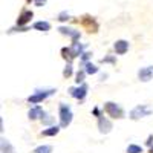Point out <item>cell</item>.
I'll list each match as a JSON object with an SVG mask.
<instances>
[{
    "mask_svg": "<svg viewBox=\"0 0 153 153\" xmlns=\"http://www.w3.org/2000/svg\"><path fill=\"white\" fill-rule=\"evenodd\" d=\"M72 123V110L68 104H60V127H68Z\"/></svg>",
    "mask_w": 153,
    "mask_h": 153,
    "instance_id": "obj_1",
    "label": "cell"
},
{
    "mask_svg": "<svg viewBox=\"0 0 153 153\" xmlns=\"http://www.w3.org/2000/svg\"><path fill=\"white\" fill-rule=\"evenodd\" d=\"M152 113H153V110L150 107L141 104V106H136V107H133L130 110V118L136 121V120H141L144 117H149V115H152Z\"/></svg>",
    "mask_w": 153,
    "mask_h": 153,
    "instance_id": "obj_2",
    "label": "cell"
},
{
    "mask_svg": "<svg viewBox=\"0 0 153 153\" xmlns=\"http://www.w3.org/2000/svg\"><path fill=\"white\" fill-rule=\"evenodd\" d=\"M104 110L110 115L112 118H123V117H124V110H123L118 104L112 103V101H109V103L104 104Z\"/></svg>",
    "mask_w": 153,
    "mask_h": 153,
    "instance_id": "obj_3",
    "label": "cell"
},
{
    "mask_svg": "<svg viewBox=\"0 0 153 153\" xmlns=\"http://www.w3.org/2000/svg\"><path fill=\"white\" fill-rule=\"evenodd\" d=\"M55 91L54 89H49V91H38V92H35L34 95H31L29 98H28V101L31 104H38V103H42L43 100H46L49 95H52Z\"/></svg>",
    "mask_w": 153,
    "mask_h": 153,
    "instance_id": "obj_4",
    "label": "cell"
},
{
    "mask_svg": "<svg viewBox=\"0 0 153 153\" xmlns=\"http://www.w3.org/2000/svg\"><path fill=\"white\" fill-rule=\"evenodd\" d=\"M87 84L86 83H83V84H78V87H71L69 89V94H71V97H74V98H76V100H84L86 98V95H87Z\"/></svg>",
    "mask_w": 153,
    "mask_h": 153,
    "instance_id": "obj_5",
    "label": "cell"
},
{
    "mask_svg": "<svg viewBox=\"0 0 153 153\" xmlns=\"http://www.w3.org/2000/svg\"><path fill=\"white\" fill-rule=\"evenodd\" d=\"M138 78L141 80V81H144V83L150 81V80L153 78V66L141 68V69L138 71Z\"/></svg>",
    "mask_w": 153,
    "mask_h": 153,
    "instance_id": "obj_6",
    "label": "cell"
},
{
    "mask_svg": "<svg viewBox=\"0 0 153 153\" xmlns=\"http://www.w3.org/2000/svg\"><path fill=\"white\" fill-rule=\"evenodd\" d=\"M58 31H60L61 34H65V35H69V37L72 38V43L78 42V40H80V35H81L80 31H75V29H71V28H66V26H60Z\"/></svg>",
    "mask_w": 153,
    "mask_h": 153,
    "instance_id": "obj_7",
    "label": "cell"
},
{
    "mask_svg": "<svg viewBox=\"0 0 153 153\" xmlns=\"http://www.w3.org/2000/svg\"><path fill=\"white\" fill-rule=\"evenodd\" d=\"M98 129L101 133H109L112 130V123L104 117H100L98 118Z\"/></svg>",
    "mask_w": 153,
    "mask_h": 153,
    "instance_id": "obj_8",
    "label": "cell"
},
{
    "mask_svg": "<svg viewBox=\"0 0 153 153\" xmlns=\"http://www.w3.org/2000/svg\"><path fill=\"white\" fill-rule=\"evenodd\" d=\"M28 117H29V120H38V118L43 120V118H45V110H43L40 106H34V107L29 109Z\"/></svg>",
    "mask_w": 153,
    "mask_h": 153,
    "instance_id": "obj_9",
    "label": "cell"
},
{
    "mask_svg": "<svg viewBox=\"0 0 153 153\" xmlns=\"http://www.w3.org/2000/svg\"><path fill=\"white\" fill-rule=\"evenodd\" d=\"M113 49H115V52H117L118 55H124L127 51H129V42H126V40H118L117 43L113 45Z\"/></svg>",
    "mask_w": 153,
    "mask_h": 153,
    "instance_id": "obj_10",
    "label": "cell"
},
{
    "mask_svg": "<svg viewBox=\"0 0 153 153\" xmlns=\"http://www.w3.org/2000/svg\"><path fill=\"white\" fill-rule=\"evenodd\" d=\"M32 17H34V12L32 11H23L22 14H20V17H19V20H17V26H25L28 22H31Z\"/></svg>",
    "mask_w": 153,
    "mask_h": 153,
    "instance_id": "obj_11",
    "label": "cell"
},
{
    "mask_svg": "<svg viewBox=\"0 0 153 153\" xmlns=\"http://www.w3.org/2000/svg\"><path fill=\"white\" fill-rule=\"evenodd\" d=\"M71 49V55H72V58H75V57H78V55H83L84 52V46L83 45H80L78 42H75V43H72V46L69 48Z\"/></svg>",
    "mask_w": 153,
    "mask_h": 153,
    "instance_id": "obj_12",
    "label": "cell"
},
{
    "mask_svg": "<svg viewBox=\"0 0 153 153\" xmlns=\"http://www.w3.org/2000/svg\"><path fill=\"white\" fill-rule=\"evenodd\" d=\"M0 149H2V153H16V149L11 146V143L8 139L2 138V143H0Z\"/></svg>",
    "mask_w": 153,
    "mask_h": 153,
    "instance_id": "obj_13",
    "label": "cell"
},
{
    "mask_svg": "<svg viewBox=\"0 0 153 153\" xmlns=\"http://www.w3.org/2000/svg\"><path fill=\"white\" fill-rule=\"evenodd\" d=\"M32 28L37 29V31H42V32H48V31L51 29V25H49L48 22H35V23L32 25Z\"/></svg>",
    "mask_w": 153,
    "mask_h": 153,
    "instance_id": "obj_14",
    "label": "cell"
},
{
    "mask_svg": "<svg viewBox=\"0 0 153 153\" xmlns=\"http://www.w3.org/2000/svg\"><path fill=\"white\" fill-rule=\"evenodd\" d=\"M58 132H60L58 126H51V127H48V129L43 130V136H55Z\"/></svg>",
    "mask_w": 153,
    "mask_h": 153,
    "instance_id": "obj_15",
    "label": "cell"
},
{
    "mask_svg": "<svg viewBox=\"0 0 153 153\" xmlns=\"http://www.w3.org/2000/svg\"><path fill=\"white\" fill-rule=\"evenodd\" d=\"M84 71H86V74H89V75H92V74H97L98 72V68L95 66V65H92V63H84Z\"/></svg>",
    "mask_w": 153,
    "mask_h": 153,
    "instance_id": "obj_16",
    "label": "cell"
},
{
    "mask_svg": "<svg viewBox=\"0 0 153 153\" xmlns=\"http://www.w3.org/2000/svg\"><path fill=\"white\" fill-rule=\"evenodd\" d=\"M127 153H143V147H139L136 144H130L127 147Z\"/></svg>",
    "mask_w": 153,
    "mask_h": 153,
    "instance_id": "obj_17",
    "label": "cell"
},
{
    "mask_svg": "<svg viewBox=\"0 0 153 153\" xmlns=\"http://www.w3.org/2000/svg\"><path fill=\"white\" fill-rule=\"evenodd\" d=\"M52 152V147L51 146H40V147H37L34 153H51Z\"/></svg>",
    "mask_w": 153,
    "mask_h": 153,
    "instance_id": "obj_18",
    "label": "cell"
},
{
    "mask_svg": "<svg viewBox=\"0 0 153 153\" xmlns=\"http://www.w3.org/2000/svg\"><path fill=\"white\" fill-rule=\"evenodd\" d=\"M84 75H86V71H78L76 72V76H75V81H76V84H83V81H84Z\"/></svg>",
    "mask_w": 153,
    "mask_h": 153,
    "instance_id": "obj_19",
    "label": "cell"
},
{
    "mask_svg": "<svg viewBox=\"0 0 153 153\" xmlns=\"http://www.w3.org/2000/svg\"><path fill=\"white\" fill-rule=\"evenodd\" d=\"M71 75H72V65H71V63H68L65 71H63V76H65V78H69Z\"/></svg>",
    "mask_w": 153,
    "mask_h": 153,
    "instance_id": "obj_20",
    "label": "cell"
},
{
    "mask_svg": "<svg viewBox=\"0 0 153 153\" xmlns=\"http://www.w3.org/2000/svg\"><path fill=\"white\" fill-rule=\"evenodd\" d=\"M58 20H60V22H66V20H69V14H68V11L60 12V14H58Z\"/></svg>",
    "mask_w": 153,
    "mask_h": 153,
    "instance_id": "obj_21",
    "label": "cell"
},
{
    "mask_svg": "<svg viewBox=\"0 0 153 153\" xmlns=\"http://www.w3.org/2000/svg\"><path fill=\"white\" fill-rule=\"evenodd\" d=\"M46 2H48V0H34L35 6H43V5H46Z\"/></svg>",
    "mask_w": 153,
    "mask_h": 153,
    "instance_id": "obj_22",
    "label": "cell"
},
{
    "mask_svg": "<svg viewBox=\"0 0 153 153\" xmlns=\"http://www.w3.org/2000/svg\"><path fill=\"white\" fill-rule=\"evenodd\" d=\"M42 121H43V124H51V123L54 121V118L52 117H48V118H43Z\"/></svg>",
    "mask_w": 153,
    "mask_h": 153,
    "instance_id": "obj_23",
    "label": "cell"
},
{
    "mask_svg": "<svg viewBox=\"0 0 153 153\" xmlns=\"http://www.w3.org/2000/svg\"><path fill=\"white\" fill-rule=\"evenodd\" d=\"M101 61H103V63H113L115 60H113L112 57H107V58H103V60H101Z\"/></svg>",
    "mask_w": 153,
    "mask_h": 153,
    "instance_id": "obj_24",
    "label": "cell"
},
{
    "mask_svg": "<svg viewBox=\"0 0 153 153\" xmlns=\"http://www.w3.org/2000/svg\"><path fill=\"white\" fill-rule=\"evenodd\" d=\"M152 141H153V135H150V136H149V139H147V144H149L150 147H152Z\"/></svg>",
    "mask_w": 153,
    "mask_h": 153,
    "instance_id": "obj_25",
    "label": "cell"
},
{
    "mask_svg": "<svg viewBox=\"0 0 153 153\" xmlns=\"http://www.w3.org/2000/svg\"><path fill=\"white\" fill-rule=\"evenodd\" d=\"M149 152H150V153H153V146L150 147V150H149Z\"/></svg>",
    "mask_w": 153,
    "mask_h": 153,
    "instance_id": "obj_26",
    "label": "cell"
},
{
    "mask_svg": "<svg viewBox=\"0 0 153 153\" xmlns=\"http://www.w3.org/2000/svg\"><path fill=\"white\" fill-rule=\"evenodd\" d=\"M26 2H31V0H26Z\"/></svg>",
    "mask_w": 153,
    "mask_h": 153,
    "instance_id": "obj_27",
    "label": "cell"
}]
</instances>
